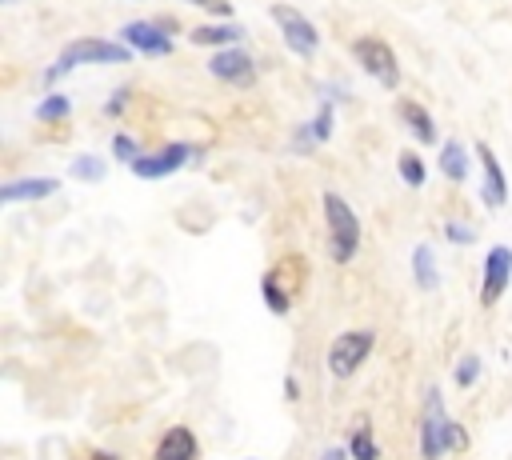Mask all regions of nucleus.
Here are the masks:
<instances>
[{"mask_svg":"<svg viewBox=\"0 0 512 460\" xmlns=\"http://www.w3.org/2000/svg\"><path fill=\"white\" fill-rule=\"evenodd\" d=\"M128 60H132L128 44H120V40H104V36H80V40L64 44V52L48 64L44 84H56L60 76H68V72L80 68V64H128Z\"/></svg>","mask_w":512,"mask_h":460,"instance_id":"1","label":"nucleus"},{"mask_svg":"<svg viewBox=\"0 0 512 460\" xmlns=\"http://www.w3.org/2000/svg\"><path fill=\"white\" fill-rule=\"evenodd\" d=\"M320 204H324V220H328V256L336 264H348L360 248V220H356L352 204L336 192H324Z\"/></svg>","mask_w":512,"mask_h":460,"instance_id":"2","label":"nucleus"},{"mask_svg":"<svg viewBox=\"0 0 512 460\" xmlns=\"http://www.w3.org/2000/svg\"><path fill=\"white\" fill-rule=\"evenodd\" d=\"M352 60L376 84H384V88H396L400 84V64H396V52H392L388 40H380V36H356L352 40Z\"/></svg>","mask_w":512,"mask_h":460,"instance_id":"3","label":"nucleus"},{"mask_svg":"<svg viewBox=\"0 0 512 460\" xmlns=\"http://www.w3.org/2000/svg\"><path fill=\"white\" fill-rule=\"evenodd\" d=\"M372 344H376V332H372V328L340 332V336L332 340V348H328V372H332L336 380H348V376L368 360Z\"/></svg>","mask_w":512,"mask_h":460,"instance_id":"4","label":"nucleus"},{"mask_svg":"<svg viewBox=\"0 0 512 460\" xmlns=\"http://www.w3.org/2000/svg\"><path fill=\"white\" fill-rule=\"evenodd\" d=\"M268 16L276 20V28H280L288 52H296V56H312V52L320 48V32H316V24H312L300 8H292V4H272Z\"/></svg>","mask_w":512,"mask_h":460,"instance_id":"5","label":"nucleus"},{"mask_svg":"<svg viewBox=\"0 0 512 460\" xmlns=\"http://www.w3.org/2000/svg\"><path fill=\"white\" fill-rule=\"evenodd\" d=\"M448 408H444V396L440 388L432 384L424 392V412H420V456L424 460H440L448 448H444V432H448Z\"/></svg>","mask_w":512,"mask_h":460,"instance_id":"6","label":"nucleus"},{"mask_svg":"<svg viewBox=\"0 0 512 460\" xmlns=\"http://www.w3.org/2000/svg\"><path fill=\"white\" fill-rule=\"evenodd\" d=\"M188 160H192V144H164V148H156V152H140V156L132 160V172H136L140 180H164V176L180 172Z\"/></svg>","mask_w":512,"mask_h":460,"instance_id":"7","label":"nucleus"},{"mask_svg":"<svg viewBox=\"0 0 512 460\" xmlns=\"http://www.w3.org/2000/svg\"><path fill=\"white\" fill-rule=\"evenodd\" d=\"M120 44H128L132 52H148V56H168L172 52V20L152 24V20H132L120 28Z\"/></svg>","mask_w":512,"mask_h":460,"instance_id":"8","label":"nucleus"},{"mask_svg":"<svg viewBox=\"0 0 512 460\" xmlns=\"http://www.w3.org/2000/svg\"><path fill=\"white\" fill-rule=\"evenodd\" d=\"M512 284V248L496 244L484 256V276H480V304H496L504 296V288Z\"/></svg>","mask_w":512,"mask_h":460,"instance_id":"9","label":"nucleus"},{"mask_svg":"<svg viewBox=\"0 0 512 460\" xmlns=\"http://www.w3.org/2000/svg\"><path fill=\"white\" fill-rule=\"evenodd\" d=\"M208 72L216 76V80H224V84H252V72H256V64H252V56L244 52V48H220V52H212V60H208Z\"/></svg>","mask_w":512,"mask_h":460,"instance_id":"10","label":"nucleus"},{"mask_svg":"<svg viewBox=\"0 0 512 460\" xmlns=\"http://www.w3.org/2000/svg\"><path fill=\"white\" fill-rule=\"evenodd\" d=\"M476 156H480V168H484V180H480V200L488 208H500L508 200V180H504V168L496 160V152L488 144H476Z\"/></svg>","mask_w":512,"mask_h":460,"instance_id":"11","label":"nucleus"},{"mask_svg":"<svg viewBox=\"0 0 512 460\" xmlns=\"http://www.w3.org/2000/svg\"><path fill=\"white\" fill-rule=\"evenodd\" d=\"M196 456H200L196 432H192V428H184V424L168 428V432L160 436L156 452H152V460H196Z\"/></svg>","mask_w":512,"mask_h":460,"instance_id":"12","label":"nucleus"},{"mask_svg":"<svg viewBox=\"0 0 512 460\" xmlns=\"http://www.w3.org/2000/svg\"><path fill=\"white\" fill-rule=\"evenodd\" d=\"M56 188H60V180H56V176H20V180H8V184L0 188V200H4V204L44 200V196H52Z\"/></svg>","mask_w":512,"mask_h":460,"instance_id":"13","label":"nucleus"},{"mask_svg":"<svg viewBox=\"0 0 512 460\" xmlns=\"http://www.w3.org/2000/svg\"><path fill=\"white\" fill-rule=\"evenodd\" d=\"M400 120H404V128L420 140V144H432L436 140V124H432V116L424 112V104H416V100H400Z\"/></svg>","mask_w":512,"mask_h":460,"instance_id":"14","label":"nucleus"},{"mask_svg":"<svg viewBox=\"0 0 512 460\" xmlns=\"http://www.w3.org/2000/svg\"><path fill=\"white\" fill-rule=\"evenodd\" d=\"M348 452H352V460H380V448H376L368 416H356V424L348 428Z\"/></svg>","mask_w":512,"mask_h":460,"instance_id":"15","label":"nucleus"},{"mask_svg":"<svg viewBox=\"0 0 512 460\" xmlns=\"http://www.w3.org/2000/svg\"><path fill=\"white\" fill-rule=\"evenodd\" d=\"M412 276H416V284H420L424 292H432V288L440 284V272H436V252H432V244H416V252H412Z\"/></svg>","mask_w":512,"mask_h":460,"instance_id":"16","label":"nucleus"},{"mask_svg":"<svg viewBox=\"0 0 512 460\" xmlns=\"http://www.w3.org/2000/svg\"><path fill=\"white\" fill-rule=\"evenodd\" d=\"M244 36L240 24H204V28H192V40L196 44H220V48H236Z\"/></svg>","mask_w":512,"mask_h":460,"instance_id":"17","label":"nucleus"},{"mask_svg":"<svg viewBox=\"0 0 512 460\" xmlns=\"http://www.w3.org/2000/svg\"><path fill=\"white\" fill-rule=\"evenodd\" d=\"M440 172L448 176V180H468V152H464V144H456V140H448L444 148H440Z\"/></svg>","mask_w":512,"mask_h":460,"instance_id":"18","label":"nucleus"},{"mask_svg":"<svg viewBox=\"0 0 512 460\" xmlns=\"http://www.w3.org/2000/svg\"><path fill=\"white\" fill-rule=\"evenodd\" d=\"M260 292H264V304H268L276 316H284V312H288V304H292V292H288V288H284V284H280L272 272L260 280Z\"/></svg>","mask_w":512,"mask_h":460,"instance_id":"19","label":"nucleus"},{"mask_svg":"<svg viewBox=\"0 0 512 460\" xmlns=\"http://www.w3.org/2000/svg\"><path fill=\"white\" fill-rule=\"evenodd\" d=\"M68 112H72V100H68V96H60V92H52V96H44V100L36 104V120H44V124L68 120Z\"/></svg>","mask_w":512,"mask_h":460,"instance_id":"20","label":"nucleus"},{"mask_svg":"<svg viewBox=\"0 0 512 460\" xmlns=\"http://www.w3.org/2000/svg\"><path fill=\"white\" fill-rule=\"evenodd\" d=\"M104 160L100 156H76L72 164H68V176L72 180H84V184H96V180H104Z\"/></svg>","mask_w":512,"mask_h":460,"instance_id":"21","label":"nucleus"},{"mask_svg":"<svg viewBox=\"0 0 512 460\" xmlns=\"http://www.w3.org/2000/svg\"><path fill=\"white\" fill-rule=\"evenodd\" d=\"M396 172H400V180H404L408 188H420V184L428 180V168H424V160H420L416 152H400V160H396Z\"/></svg>","mask_w":512,"mask_h":460,"instance_id":"22","label":"nucleus"},{"mask_svg":"<svg viewBox=\"0 0 512 460\" xmlns=\"http://www.w3.org/2000/svg\"><path fill=\"white\" fill-rule=\"evenodd\" d=\"M480 372H484L480 356H476V352H468V356H460V364H456V384H460V388H472V384L480 380Z\"/></svg>","mask_w":512,"mask_h":460,"instance_id":"23","label":"nucleus"},{"mask_svg":"<svg viewBox=\"0 0 512 460\" xmlns=\"http://www.w3.org/2000/svg\"><path fill=\"white\" fill-rule=\"evenodd\" d=\"M308 132H312V140H328L332 136V100L328 96L320 100V112H316V120H312Z\"/></svg>","mask_w":512,"mask_h":460,"instance_id":"24","label":"nucleus"},{"mask_svg":"<svg viewBox=\"0 0 512 460\" xmlns=\"http://www.w3.org/2000/svg\"><path fill=\"white\" fill-rule=\"evenodd\" d=\"M112 156H116L120 164H132V160L140 156V152H136V140H132V136H124V132H120V136H112Z\"/></svg>","mask_w":512,"mask_h":460,"instance_id":"25","label":"nucleus"},{"mask_svg":"<svg viewBox=\"0 0 512 460\" xmlns=\"http://www.w3.org/2000/svg\"><path fill=\"white\" fill-rule=\"evenodd\" d=\"M444 448H448V452H464V448H468V432H464V424H456V420L448 424V432H444Z\"/></svg>","mask_w":512,"mask_h":460,"instance_id":"26","label":"nucleus"},{"mask_svg":"<svg viewBox=\"0 0 512 460\" xmlns=\"http://www.w3.org/2000/svg\"><path fill=\"white\" fill-rule=\"evenodd\" d=\"M444 236H448L452 244H472V240H476V232H472L468 224H460V220H448V224H444Z\"/></svg>","mask_w":512,"mask_h":460,"instance_id":"27","label":"nucleus"},{"mask_svg":"<svg viewBox=\"0 0 512 460\" xmlns=\"http://www.w3.org/2000/svg\"><path fill=\"white\" fill-rule=\"evenodd\" d=\"M188 4H200V8H208L216 16H232V4L228 0H188Z\"/></svg>","mask_w":512,"mask_h":460,"instance_id":"28","label":"nucleus"},{"mask_svg":"<svg viewBox=\"0 0 512 460\" xmlns=\"http://www.w3.org/2000/svg\"><path fill=\"white\" fill-rule=\"evenodd\" d=\"M124 100H128V88H116V92H112V100H108V116H116Z\"/></svg>","mask_w":512,"mask_h":460,"instance_id":"29","label":"nucleus"},{"mask_svg":"<svg viewBox=\"0 0 512 460\" xmlns=\"http://www.w3.org/2000/svg\"><path fill=\"white\" fill-rule=\"evenodd\" d=\"M320 460H348V452H344V448H324Z\"/></svg>","mask_w":512,"mask_h":460,"instance_id":"30","label":"nucleus"},{"mask_svg":"<svg viewBox=\"0 0 512 460\" xmlns=\"http://www.w3.org/2000/svg\"><path fill=\"white\" fill-rule=\"evenodd\" d=\"M284 392H288V396H292V400H296V396H300V384H296V380H292V376H288V380H284Z\"/></svg>","mask_w":512,"mask_h":460,"instance_id":"31","label":"nucleus"},{"mask_svg":"<svg viewBox=\"0 0 512 460\" xmlns=\"http://www.w3.org/2000/svg\"><path fill=\"white\" fill-rule=\"evenodd\" d=\"M84 460H120V456H112V452H88Z\"/></svg>","mask_w":512,"mask_h":460,"instance_id":"32","label":"nucleus"},{"mask_svg":"<svg viewBox=\"0 0 512 460\" xmlns=\"http://www.w3.org/2000/svg\"><path fill=\"white\" fill-rule=\"evenodd\" d=\"M0 4H16V0H0Z\"/></svg>","mask_w":512,"mask_h":460,"instance_id":"33","label":"nucleus"}]
</instances>
